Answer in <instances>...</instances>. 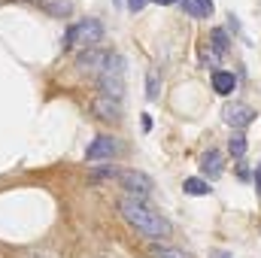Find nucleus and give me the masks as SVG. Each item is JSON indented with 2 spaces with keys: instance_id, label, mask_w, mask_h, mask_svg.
<instances>
[{
  "instance_id": "f257e3e1",
  "label": "nucleus",
  "mask_w": 261,
  "mask_h": 258,
  "mask_svg": "<svg viewBox=\"0 0 261 258\" xmlns=\"http://www.w3.org/2000/svg\"><path fill=\"white\" fill-rule=\"evenodd\" d=\"M119 213H122V219L128 222L130 228H137L143 237H152V240L170 237V222H167L161 213L149 210V207H146L143 200H137V197H122V200H119Z\"/></svg>"
},
{
  "instance_id": "dca6fc26",
  "label": "nucleus",
  "mask_w": 261,
  "mask_h": 258,
  "mask_svg": "<svg viewBox=\"0 0 261 258\" xmlns=\"http://www.w3.org/2000/svg\"><path fill=\"white\" fill-rule=\"evenodd\" d=\"M228 152L234 158H243L246 155V137H243V131H234V137L228 140Z\"/></svg>"
},
{
  "instance_id": "4468645a",
  "label": "nucleus",
  "mask_w": 261,
  "mask_h": 258,
  "mask_svg": "<svg viewBox=\"0 0 261 258\" xmlns=\"http://www.w3.org/2000/svg\"><path fill=\"white\" fill-rule=\"evenodd\" d=\"M149 255L152 258H195L189 255V252H182V249H173V246H149Z\"/></svg>"
},
{
  "instance_id": "ddd939ff",
  "label": "nucleus",
  "mask_w": 261,
  "mask_h": 258,
  "mask_svg": "<svg viewBox=\"0 0 261 258\" xmlns=\"http://www.w3.org/2000/svg\"><path fill=\"white\" fill-rule=\"evenodd\" d=\"M210 46H213V52H228L231 49V40H228V34L222 31V28H213V34H210Z\"/></svg>"
},
{
  "instance_id": "9d476101",
  "label": "nucleus",
  "mask_w": 261,
  "mask_h": 258,
  "mask_svg": "<svg viewBox=\"0 0 261 258\" xmlns=\"http://www.w3.org/2000/svg\"><path fill=\"white\" fill-rule=\"evenodd\" d=\"M213 88H216V94L228 97V94L237 88V79H234V73H228V70H213Z\"/></svg>"
},
{
  "instance_id": "f8f14e48",
  "label": "nucleus",
  "mask_w": 261,
  "mask_h": 258,
  "mask_svg": "<svg viewBox=\"0 0 261 258\" xmlns=\"http://www.w3.org/2000/svg\"><path fill=\"white\" fill-rule=\"evenodd\" d=\"M158 94H161V70L149 67V73H146V97L158 100Z\"/></svg>"
},
{
  "instance_id": "39448f33",
  "label": "nucleus",
  "mask_w": 261,
  "mask_h": 258,
  "mask_svg": "<svg viewBox=\"0 0 261 258\" xmlns=\"http://www.w3.org/2000/svg\"><path fill=\"white\" fill-rule=\"evenodd\" d=\"M107 61H110L107 52H100V49H82L76 55V70L79 73H103Z\"/></svg>"
},
{
  "instance_id": "1a4fd4ad",
  "label": "nucleus",
  "mask_w": 261,
  "mask_h": 258,
  "mask_svg": "<svg viewBox=\"0 0 261 258\" xmlns=\"http://www.w3.org/2000/svg\"><path fill=\"white\" fill-rule=\"evenodd\" d=\"M200 170H203V176L219 179V176H222V155H219L216 149L203 152V155H200Z\"/></svg>"
},
{
  "instance_id": "a211bd4d",
  "label": "nucleus",
  "mask_w": 261,
  "mask_h": 258,
  "mask_svg": "<svg viewBox=\"0 0 261 258\" xmlns=\"http://www.w3.org/2000/svg\"><path fill=\"white\" fill-rule=\"evenodd\" d=\"M197 12H200V18H210L213 15V0H195Z\"/></svg>"
},
{
  "instance_id": "2eb2a0df",
  "label": "nucleus",
  "mask_w": 261,
  "mask_h": 258,
  "mask_svg": "<svg viewBox=\"0 0 261 258\" xmlns=\"http://www.w3.org/2000/svg\"><path fill=\"white\" fill-rule=\"evenodd\" d=\"M182 189H186V194H192V197H200V194H210V183L206 179H197V176H189L182 183Z\"/></svg>"
},
{
  "instance_id": "7ed1b4c3",
  "label": "nucleus",
  "mask_w": 261,
  "mask_h": 258,
  "mask_svg": "<svg viewBox=\"0 0 261 258\" xmlns=\"http://www.w3.org/2000/svg\"><path fill=\"white\" fill-rule=\"evenodd\" d=\"M119 183H122V189L128 192V197L143 200V197L152 194V179H149L146 173H140V170H119Z\"/></svg>"
},
{
  "instance_id": "412c9836",
  "label": "nucleus",
  "mask_w": 261,
  "mask_h": 258,
  "mask_svg": "<svg viewBox=\"0 0 261 258\" xmlns=\"http://www.w3.org/2000/svg\"><path fill=\"white\" fill-rule=\"evenodd\" d=\"M152 3H158V6H170V3H179V0H152Z\"/></svg>"
},
{
  "instance_id": "9b49d317",
  "label": "nucleus",
  "mask_w": 261,
  "mask_h": 258,
  "mask_svg": "<svg viewBox=\"0 0 261 258\" xmlns=\"http://www.w3.org/2000/svg\"><path fill=\"white\" fill-rule=\"evenodd\" d=\"M43 9L52 18H67V15H73V0H43Z\"/></svg>"
},
{
  "instance_id": "f03ea898",
  "label": "nucleus",
  "mask_w": 261,
  "mask_h": 258,
  "mask_svg": "<svg viewBox=\"0 0 261 258\" xmlns=\"http://www.w3.org/2000/svg\"><path fill=\"white\" fill-rule=\"evenodd\" d=\"M103 40V24L97 18H82L79 24H70L64 34V49L70 46H82V49H97V43Z\"/></svg>"
},
{
  "instance_id": "6ab92c4d",
  "label": "nucleus",
  "mask_w": 261,
  "mask_h": 258,
  "mask_svg": "<svg viewBox=\"0 0 261 258\" xmlns=\"http://www.w3.org/2000/svg\"><path fill=\"white\" fill-rule=\"evenodd\" d=\"M179 3H182V9H186V12H189V15H192V18H200V12H197L195 0H179Z\"/></svg>"
},
{
  "instance_id": "6e6552de",
  "label": "nucleus",
  "mask_w": 261,
  "mask_h": 258,
  "mask_svg": "<svg viewBox=\"0 0 261 258\" xmlns=\"http://www.w3.org/2000/svg\"><path fill=\"white\" fill-rule=\"evenodd\" d=\"M91 113H94L97 119H103V122H119V119H122V104H119V100H110V97H103V94H97V97L91 100Z\"/></svg>"
},
{
  "instance_id": "20e7f679",
  "label": "nucleus",
  "mask_w": 261,
  "mask_h": 258,
  "mask_svg": "<svg viewBox=\"0 0 261 258\" xmlns=\"http://www.w3.org/2000/svg\"><path fill=\"white\" fill-rule=\"evenodd\" d=\"M255 110L249 107V104H225V110H222V119H225V125H231L234 131H243L249 128L252 122H255Z\"/></svg>"
},
{
  "instance_id": "423d86ee",
  "label": "nucleus",
  "mask_w": 261,
  "mask_h": 258,
  "mask_svg": "<svg viewBox=\"0 0 261 258\" xmlns=\"http://www.w3.org/2000/svg\"><path fill=\"white\" fill-rule=\"evenodd\" d=\"M97 85H100V94H103V97H110V100H122V94H125V73L103 70L100 79H97Z\"/></svg>"
},
{
  "instance_id": "aec40b11",
  "label": "nucleus",
  "mask_w": 261,
  "mask_h": 258,
  "mask_svg": "<svg viewBox=\"0 0 261 258\" xmlns=\"http://www.w3.org/2000/svg\"><path fill=\"white\" fill-rule=\"evenodd\" d=\"M146 3H149V0H128V9H130V12H140Z\"/></svg>"
},
{
  "instance_id": "4be33fe9",
  "label": "nucleus",
  "mask_w": 261,
  "mask_h": 258,
  "mask_svg": "<svg viewBox=\"0 0 261 258\" xmlns=\"http://www.w3.org/2000/svg\"><path fill=\"white\" fill-rule=\"evenodd\" d=\"M255 192L261 194V170H258V173H255Z\"/></svg>"
},
{
  "instance_id": "f3484780",
  "label": "nucleus",
  "mask_w": 261,
  "mask_h": 258,
  "mask_svg": "<svg viewBox=\"0 0 261 258\" xmlns=\"http://www.w3.org/2000/svg\"><path fill=\"white\" fill-rule=\"evenodd\" d=\"M91 176H94V179H107V176H119V170H116L113 164H107V167H97Z\"/></svg>"
},
{
  "instance_id": "0eeeda50",
  "label": "nucleus",
  "mask_w": 261,
  "mask_h": 258,
  "mask_svg": "<svg viewBox=\"0 0 261 258\" xmlns=\"http://www.w3.org/2000/svg\"><path fill=\"white\" fill-rule=\"evenodd\" d=\"M119 152V143H116V137H97L88 149H85V158L88 161H107V158H113Z\"/></svg>"
}]
</instances>
